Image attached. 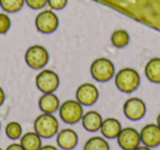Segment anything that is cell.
Returning a JSON list of instances; mask_svg holds the SVG:
<instances>
[{"instance_id": "d4e9b609", "label": "cell", "mask_w": 160, "mask_h": 150, "mask_svg": "<svg viewBox=\"0 0 160 150\" xmlns=\"http://www.w3.org/2000/svg\"><path fill=\"white\" fill-rule=\"evenodd\" d=\"M48 6L54 10H60L66 7L67 0H47Z\"/></svg>"}, {"instance_id": "30bf717a", "label": "cell", "mask_w": 160, "mask_h": 150, "mask_svg": "<svg viewBox=\"0 0 160 150\" xmlns=\"http://www.w3.org/2000/svg\"><path fill=\"white\" fill-rule=\"evenodd\" d=\"M123 112L129 121H139L146 114V104L139 98H129L123 105Z\"/></svg>"}, {"instance_id": "603a6c76", "label": "cell", "mask_w": 160, "mask_h": 150, "mask_svg": "<svg viewBox=\"0 0 160 150\" xmlns=\"http://www.w3.org/2000/svg\"><path fill=\"white\" fill-rule=\"evenodd\" d=\"M11 27V20L6 13H0V34H6Z\"/></svg>"}, {"instance_id": "8992f818", "label": "cell", "mask_w": 160, "mask_h": 150, "mask_svg": "<svg viewBox=\"0 0 160 150\" xmlns=\"http://www.w3.org/2000/svg\"><path fill=\"white\" fill-rule=\"evenodd\" d=\"M25 62L32 69H43L49 59L48 52L41 45H33L29 47L24 55Z\"/></svg>"}, {"instance_id": "7c38bea8", "label": "cell", "mask_w": 160, "mask_h": 150, "mask_svg": "<svg viewBox=\"0 0 160 150\" xmlns=\"http://www.w3.org/2000/svg\"><path fill=\"white\" fill-rule=\"evenodd\" d=\"M140 142L149 148H155L160 145V127L157 124H146L139 132Z\"/></svg>"}, {"instance_id": "ac0fdd59", "label": "cell", "mask_w": 160, "mask_h": 150, "mask_svg": "<svg viewBox=\"0 0 160 150\" xmlns=\"http://www.w3.org/2000/svg\"><path fill=\"white\" fill-rule=\"evenodd\" d=\"M145 76L152 83H160V58L155 57L147 62L145 66Z\"/></svg>"}, {"instance_id": "4dcf8cb0", "label": "cell", "mask_w": 160, "mask_h": 150, "mask_svg": "<svg viewBox=\"0 0 160 150\" xmlns=\"http://www.w3.org/2000/svg\"><path fill=\"white\" fill-rule=\"evenodd\" d=\"M0 128H1V123H0Z\"/></svg>"}, {"instance_id": "9a60e30c", "label": "cell", "mask_w": 160, "mask_h": 150, "mask_svg": "<svg viewBox=\"0 0 160 150\" xmlns=\"http://www.w3.org/2000/svg\"><path fill=\"white\" fill-rule=\"evenodd\" d=\"M60 102L54 92L43 93L38 99V108L43 113H55L59 108Z\"/></svg>"}, {"instance_id": "44dd1931", "label": "cell", "mask_w": 160, "mask_h": 150, "mask_svg": "<svg viewBox=\"0 0 160 150\" xmlns=\"http://www.w3.org/2000/svg\"><path fill=\"white\" fill-rule=\"evenodd\" d=\"M5 132L7 135V137L12 140H17L22 136V126L18 122H9L6 125Z\"/></svg>"}, {"instance_id": "4316f807", "label": "cell", "mask_w": 160, "mask_h": 150, "mask_svg": "<svg viewBox=\"0 0 160 150\" xmlns=\"http://www.w3.org/2000/svg\"><path fill=\"white\" fill-rule=\"evenodd\" d=\"M38 150H59V149L53 145H42V147Z\"/></svg>"}, {"instance_id": "f546056e", "label": "cell", "mask_w": 160, "mask_h": 150, "mask_svg": "<svg viewBox=\"0 0 160 150\" xmlns=\"http://www.w3.org/2000/svg\"><path fill=\"white\" fill-rule=\"evenodd\" d=\"M157 125L160 127V113L158 114V116H157Z\"/></svg>"}, {"instance_id": "2e32d148", "label": "cell", "mask_w": 160, "mask_h": 150, "mask_svg": "<svg viewBox=\"0 0 160 150\" xmlns=\"http://www.w3.org/2000/svg\"><path fill=\"white\" fill-rule=\"evenodd\" d=\"M102 121H103V118L100 113H98L97 111H89V112L85 113V114L82 115L81 124H82V127L85 128L87 132H94L100 130Z\"/></svg>"}, {"instance_id": "52a82bcc", "label": "cell", "mask_w": 160, "mask_h": 150, "mask_svg": "<svg viewBox=\"0 0 160 150\" xmlns=\"http://www.w3.org/2000/svg\"><path fill=\"white\" fill-rule=\"evenodd\" d=\"M36 88L43 93L55 92L59 86V77L51 69H42L35 78Z\"/></svg>"}, {"instance_id": "d6986e66", "label": "cell", "mask_w": 160, "mask_h": 150, "mask_svg": "<svg viewBox=\"0 0 160 150\" xmlns=\"http://www.w3.org/2000/svg\"><path fill=\"white\" fill-rule=\"evenodd\" d=\"M83 150H110V145L104 137L93 136L85 142Z\"/></svg>"}, {"instance_id": "7a4b0ae2", "label": "cell", "mask_w": 160, "mask_h": 150, "mask_svg": "<svg viewBox=\"0 0 160 150\" xmlns=\"http://www.w3.org/2000/svg\"><path fill=\"white\" fill-rule=\"evenodd\" d=\"M115 86L121 92L132 93L137 90L140 84V76L137 70L129 67L122 68L115 73Z\"/></svg>"}, {"instance_id": "7402d4cb", "label": "cell", "mask_w": 160, "mask_h": 150, "mask_svg": "<svg viewBox=\"0 0 160 150\" xmlns=\"http://www.w3.org/2000/svg\"><path fill=\"white\" fill-rule=\"evenodd\" d=\"M25 0H0V7L6 12L13 13L23 7Z\"/></svg>"}, {"instance_id": "1f68e13d", "label": "cell", "mask_w": 160, "mask_h": 150, "mask_svg": "<svg viewBox=\"0 0 160 150\" xmlns=\"http://www.w3.org/2000/svg\"><path fill=\"white\" fill-rule=\"evenodd\" d=\"M0 150H2V149H1V147H0Z\"/></svg>"}, {"instance_id": "83f0119b", "label": "cell", "mask_w": 160, "mask_h": 150, "mask_svg": "<svg viewBox=\"0 0 160 150\" xmlns=\"http://www.w3.org/2000/svg\"><path fill=\"white\" fill-rule=\"evenodd\" d=\"M5 99H6V94H5V91L3 89L0 87V106L2 105L3 102H5Z\"/></svg>"}, {"instance_id": "6da1fadb", "label": "cell", "mask_w": 160, "mask_h": 150, "mask_svg": "<svg viewBox=\"0 0 160 150\" xmlns=\"http://www.w3.org/2000/svg\"><path fill=\"white\" fill-rule=\"evenodd\" d=\"M137 22L160 31V0H93Z\"/></svg>"}, {"instance_id": "3957f363", "label": "cell", "mask_w": 160, "mask_h": 150, "mask_svg": "<svg viewBox=\"0 0 160 150\" xmlns=\"http://www.w3.org/2000/svg\"><path fill=\"white\" fill-rule=\"evenodd\" d=\"M33 127L34 132H38L42 138L48 139L56 136L59 129V123L53 114L42 113L35 118Z\"/></svg>"}, {"instance_id": "e0dca14e", "label": "cell", "mask_w": 160, "mask_h": 150, "mask_svg": "<svg viewBox=\"0 0 160 150\" xmlns=\"http://www.w3.org/2000/svg\"><path fill=\"white\" fill-rule=\"evenodd\" d=\"M20 143L24 150H38L42 147V137L35 132H28L20 137Z\"/></svg>"}, {"instance_id": "ffe728a7", "label": "cell", "mask_w": 160, "mask_h": 150, "mask_svg": "<svg viewBox=\"0 0 160 150\" xmlns=\"http://www.w3.org/2000/svg\"><path fill=\"white\" fill-rule=\"evenodd\" d=\"M111 42L113 46L118 48H123L129 43V35L125 30H116L112 33Z\"/></svg>"}, {"instance_id": "277c9868", "label": "cell", "mask_w": 160, "mask_h": 150, "mask_svg": "<svg viewBox=\"0 0 160 150\" xmlns=\"http://www.w3.org/2000/svg\"><path fill=\"white\" fill-rule=\"evenodd\" d=\"M90 72L96 81L107 82L115 76V66L108 58H98L92 62Z\"/></svg>"}, {"instance_id": "f1b7e54d", "label": "cell", "mask_w": 160, "mask_h": 150, "mask_svg": "<svg viewBox=\"0 0 160 150\" xmlns=\"http://www.w3.org/2000/svg\"><path fill=\"white\" fill-rule=\"evenodd\" d=\"M134 150H151V148H149V147H147V146H144V145H142V146H138V147H136Z\"/></svg>"}, {"instance_id": "4fadbf2b", "label": "cell", "mask_w": 160, "mask_h": 150, "mask_svg": "<svg viewBox=\"0 0 160 150\" xmlns=\"http://www.w3.org/2000/svg\"><path fill=\"white\" fill-rule=\"evenodd\" d=\"M79 137L71 128H62L56 134V142L62 150H72L77 147Z\"/></svg>"}, {"instance_id": "9c48e42d", "label": "cell", "mask_w": 160, "mask_h": 150, "mask_svg": "<svg viewBox=\"0 0 160 150\" xmlns=\"http://www.w3.org/2000/svg\"><path fill=\"white\" fill-rule=\"evenodd\" d=\"M118 145L122 150H134L140 145V135L136 128L124 127L116 137Z\"/></svg>"}, {"instance_id": "5b68a950", "label": "cell", "mask_w": 160, "mask_h": 150, "mask_svg": "<svg viewBox=\"0 0 160 150\" xmlns=\"http://www.w3.org/2000/svg\"><path fill=\"white\" fill-rule=\"evenodd\" d=\"M62 121L66 124H76L81 121L83 115L82 105L77 100H67L62 102L58 108Z\"/></svg>"}, {"instance_id": "8fae6325", "label": "cell", "mask_w": 160, "mask_h": 150, "mask_svg": "<svg viewBox=\"0 0 160 150\" xmlns=\"http://www.w3.org/2000/svg\"><path fill=\"white\" fill-rule=\"evenodd\" d=\"M76 99L82 106L93 105L99 99L98 88L89 82L80 84L76 90Z\"/></svg>"}, {"instance_id": "484cf974", "label": "cell", "mask_w": 160, "mask_h": 150, "mask_svg": "<svg viewBox=\"0 0 160 150\" xmlns=\"http://www.w3.org/2000/svg\"><path fill=\"white\" fill-rule=\"evenodd\" d=\"M5 150H24V148L21 146L20 142H12Z\"/></svg>"}, {"instance_id": "5bb4252c", "label": "cell", "mask_w": 160, "mask_h": 150, "mask_svg": "<svg viewBox=\"0 0 160 150\" xmlns=\"http://www.w3.org/2000/svg\"><path fill=\"white\" fill-rule=\"evenodd\" d=\"M122 128V124L118 119L114 118V117H108L102 121L100 132L104 138L114 139L118 136Z\"/></svg>"}, {"instance_id": "ba28073f", "label": "cell", "mask_w": 160, "mask_h": 150, "mask_svg": "<svg viewBox=\"0 0 160 150\" xmlns=\"http://www.w3.org/2000/svg\"><path fill=\"white\" fill-rule=\"evenodd\" d=\"M58 18L52 10H43L36 16L35 27L43 34H51L58 28Z\"/></svg>"}, {"instance_id": "cb8c5ba5", "label": "cell", "mask_w": 160, "mask_h": 150, "mask_svg": "<svg viewBox=\"0 0 160 150\" xmlns=\"http://www.w3.org/2000/svg\"><path fill=\"white\" fill-rule=\"evenodd\" d=\"M25 3L31 9H42L47 5V0H25Z\"/></svg>"}]
</instances>
